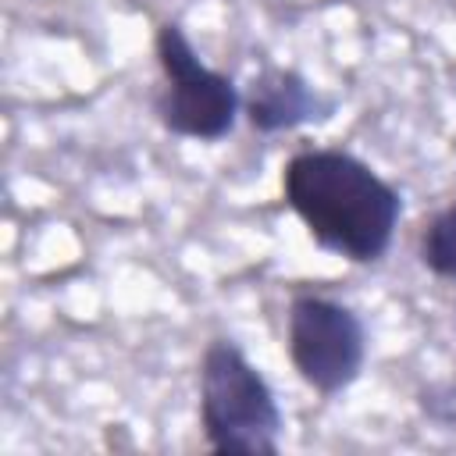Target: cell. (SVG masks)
<instances>
[{
	"mask_svg": "<svg viewBox=\"0 0 456 456\" xmlns=\"http://www.w3.org/2000/svg\"><path fill=\"white\" fill-rule=\"evenodd\" d=\"M196 406L207 449L246 456L281 452L285 413L274 385L235 338L214 335L203 346L196 363Z\"/></svg>",
	"mask_w": 456,
	"mask_h": 456,
	"instance_id": "cell-2",
	"label": "cell"
},
{
	"mask_svg": "<svg viewBox=\"0 0 456 456\" xmlns=\"http://www.w3.org/2000/svg\"><path fill=\"white\" fill-rule=\"evenodd\" d=\"M285 356L310 392L342 395L367 367V324L338 296L299 289L285 306Z\"/></svg>",
	"mask_w": 456,
	"mask_h": 456,
	"instance_id": "cell-4",
	"label": "cell"
},
{
	"mask_svg": "<svg viewBox=\"0 0 456 456\" xmlns=\"http://www.w3.org/2000/svg\"><path fill=\"white\" fill-rule=\"evenodd\" d=\"M413 406L428 424H435L442 431H456V378L424 381L413 392Z\"/></svg>",
	"mask_w": 456,
	"mask_h": 456,
	"instance_id": "cell-7",
	"label": "cell"
},
{
	"mask_svg": "<svg viewBox=\"0 0 456 456\" xmlns=\"http://www.w3.org/2000/svg\"><path fill=\"white\" fill-rule=\"evenodd\" d=\"M449 324H452V331H456V303H452V314H449Z\"/></svg>",
	"mask_w": 456,
	"mask_h": 456,
	"instance_id": "cell-8",
	"label": "cell"
},
{
	"mask_svg": "<svg viewBox=\"0 0 456 456\" xmlns=\"http://www.w3.org/2000/svg\"><path fill=\"white\" fill-rule=\"evenodd\" d=\"M417 260L435 278L456 281V200L438 207L417 232Z\"/></svg>",
	"mask_w": 456,
	"mask_h": 456,
	"instance_id": "cell-6",
	"label": "cell"
},
{
	"mask_svg": "<svg viewBox=\"0 0 456 456\" xmlns=\"http://www.w3.org/2000/svg\"><path fill=\"white\" fill-rule=\"evenodd\" d=\"M335 110L338 96L324 93L299 68L267 64L242 86V121L256 135H281L324 125L335 118Z\"/></svg>",
	"mask_w": 456,
	"mask_h": 456,
	"instance_id": "cell-5",
	"label": "cell"
},
{
	"mask_svg": "<svg viewBox=\"0 0 456 456\" xmlns=\"http://www.w3.org/2000/svg\"><path fill=\"white\" fill-rule=\"evenodd\" d=\"M153 57L160 71V86L153 93L157 125L175 139H228L242 118L239 82L228 71L210 68L178 21H160L153 28Z\"/></svg>",
	"mask_w": 456,
	"mask_h": 456,
	"instance_id": "cell-3",
	"label": "cell"
},
{
	"mask_svg": "<svg viewBox=\"0 0 456 456\" xmlns=\"http://www.w3.org/2000/svg\"><path fill=\"white\" fill-rule=\"evenodd\" d=\"M281 203L324 253L374 267L388 256L406 200L374 164L346 146H303L278 175Z\"/></svg>",
	"mask_w": 456,
	"mask_h": 456,
	"instance_id": "cell-1",
	"label": "cell"
}]
</instances>
